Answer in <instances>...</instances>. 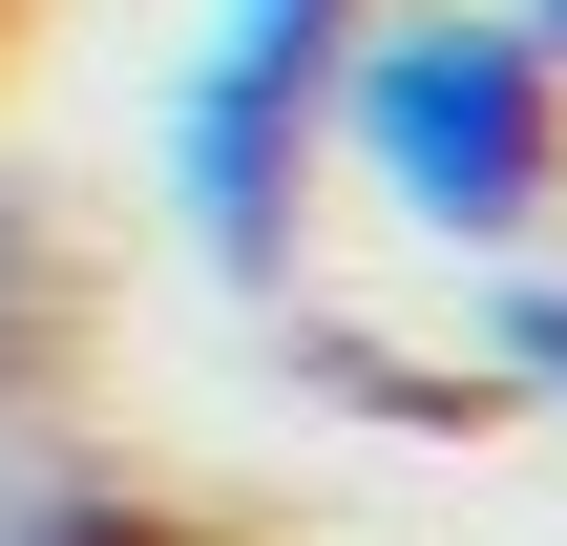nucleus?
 <instances>
[{"label":"nucleus","mask_w":567,"mask_h":546,"mask_svg":"<svg viewBox=\"0 0 567 546\" xmlns=\"http://www.w3.org/2000/svg\"><path fill=\"white\" fill-rule=\"evenodd\" d=\"M316 147H337L421 253H526L567 210V63L505 0H358Z\"/></svg>","instance_id":"obj_1"},{"label":"nucleus","mask_w":567,"mask_h":546,"mask_svg":"<svg viewBox=\"0 0 567 546\" xmlns=\"http://www.w3.org/2000/svg\"><path fill=\"white\" fill-rule=\"evenodd\" d=\"M337 42H358V0H210V21H189L147 168H168V231H189L210 274H274V253H295V189H316Z\"/></svg>","instance_id":"obj_2"},{"label":"nucleus","mask_w":567,"mask_h":546,"mask_svg":"<svg viewBox=\"0 0 567 546\" xmlns=\"http://www.w3.org/2000/svg\"><path fill=\"white\" fill-rule=\"evenodd\" d=\"M0 546H189L147 484H105V463H21L0 484Z\"/></svg>","instance_id":"obj_3"},{"label":"nucleus","mask_w":567,"mask_h":546,"mask_svg":"<svg viewBox=\"0 0 567 546\" xmlns=\"http://www.w3.org/2000/svg\"><path fill=\"white\" fill-rule=\"evenodd\" d=\"M63 358V231H42V189L0 168V400Z\"/></svg>","instance_id":"obj_4"},{"label":"nucleus","mask_w":567,"mask_h":546,"mask_svg":"<svg viewBox=\"0 0 567 546\" xmlns=\"http://www.w3.org/2000/svg\"><path fill=\"white\" fill-rule=\"evenodd\" d=\"M484 379H526L567 421V274H505V316H484Z\"/></svg>","instance_id":"obj_5"},{"label":"nucleus","mask_w":567,"mask_h":546,"mask_svg":"<svg viewBox=\"0 0 567 546\" xmlns=\"http://www.w3.org/2000/svg\"><path fill=\"white\" fill-rule=\"evenodd\" d=\"M505 21H526V42H547V63H567V0H505Z\"/></svg>","instance_id":"obj_6"},{"label":"nucleus","mask_w":567,"mask_h":546,"mask_svg":"<svg viewBox=\"0 0 567 546\" xmlns=\"http://www.w3.org/2000/svg\"><path fill=\"white\" fill-rule=\"evenodd\" d=\"M0 484H21V442H0Z\"/></svg>","instance_id":"obj_7"}]
</instances>
